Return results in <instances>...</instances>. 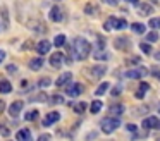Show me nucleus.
I'll list each match as a JSON object with an SVG mask.
<instances>
[{"instance_id": "44", "label": "nucleus", "mask_w": 160, "mask_h": 141, "mask_svg": "<svg viewBox=\"0 0 160 141\" xmlns=\"http://www.w3.org/2000/svg\"><path fill=\"white\" fill-rule=\"evenodd\" d=\"M4 58H5V52H4V50H0V62L4 60Z\"/></svg>"}, {"instance_id": "8", "label": "nucleus", "mask_w": 160, "mask_h": 141, "mask_svg": "<svg viewBox=\"0 0 160 141\" xmlns=\"http://www.w3.org/2000/svg\"><path fill=\"white\" fill-rule=\"evenodd\" d=\"M50 19L53 21V23H60V21L64 19V12H62V9H60L59 5H55V7H52L50 9Z\"/></svg>"}, {"instance_id": "35", "label": "nucleus", "mask_w": 160, "mask_h": 141, "mask_svg": "<svg viewBox=\"0 0 160 141\" xmlns=\"http://www.w3.org/2000/svg\"><path fill=\"white\" fill-rule=\"evenodd\" d=\"M50 78H43V79H40V83H38V86H42V88H47V86H50Z\"/></svg>"}, {"instance_id": "33", "label": "nucleus", "mask_w": 160, "mask_h": 141, "mask_svg": "<svg viewBox=\"0 0 160 141\" xmlns=\"http://www.w3.org/2000/svg\"><path fill=\"white\" fill-rule=\"evenodd\" d=\"M146 40H148L150 43H153V41H157V40H158V34H157V31H152V33H148V34H146Z\"/></svg>"}, {"instance_id": "28", "label": "nucleus", "mask_w": 160, "mask_h": 141, "mask_svg": "<svg viewBox=\"0 0 160 141\" xmlns=\"http://www.w3.org/2000/svg\"><path fill=\"white\" fill-rule=\"evenodd\" d=\"M84 110H86V103L84 102H79L74 105V112L76 113H84Z\"/></svg>"}, {"instance_id": "19", "label": "nucleus", "mask_w": 160, "mask_h": 141, "mask_svg": "<svg viewBox=\"0 0 160 141\" xmlns=\"http://www.w3.org/2000/svg\"><path fill=\"white\" fill-rule=\"evenodd\" d=\"M0 14H2V21H4V29H7L9 28V10L5 5L0 7Z\"/></svg>"}, {"instance_id": "13", "label": "nucleus", "mask_w": 160, "mask_h": 141, "mask_svg": "<svg viewBox=\"0 0 160 141\" xmlns=\"http://www.w3.org/2000/svg\"><path fill=\"white\" fill-rule=\"evenodd\" d=\"M71 79H72V74H71V72H62V74L57 78L55 86H60V88H62V86H67Z\"/></svg>"}, {"instance_id": "12", "label": "nucleus", "mask_w": 160, "mask_h": 141, "mask_svg": "<svg viewBox=\"0 0 160 141\" xmlns=\"http://www.w3.org/2000/svg\"><path fill=\"white\" fill-rule=\"evenodd\" d=\"M136 10H138V14H139L141 17H145V16H152L153 7L150 5V3H145V2H143V3H138V9H136Z\"/></svg>"}, {"instance_id": "46", "label": "nucleus", "mask_w": 160, "mask_h": 141, "mask_svg": "<svg viewBox=\"0 0 160 141\" xmlns=\"http://www.w3.org/2000/svg\"><path fill=\"white\" fill-rule=\"evenodd\" d=\"M126 2H129V3H138V0H126Z\"/></svg>"}, {"instance_id": "20", "label": "nucleus", "mask_w": 160, "mask_h": 141, "mask_svg": "<svg viewBox=\"0 0 160 141\" xmlns=\"http://www.w3.org/2000/svg\"><path fill=\"white\" fill-rule=\"evenodd\" d=\"M43 65V58L36 57V58H31V62H29V67L33 69V71H40Z\"/></svg>"}, {"instance_id": "41", "label": "nucleus", "mask_w": 160, "mask_h": 141, "mask_svg": "<svg viewBox=\"0 0 160 141\" xmlns=\"http://www.w3.org/2000/svg\"><path fill=\"white\" fill-rule=\"evenodd\" d=\"M50 138H52L50 134H42V136H40L38 139H40V141H43V139H50Z\"/></svg>"}, {"instance_id": "40", "label": "nucleus", "mask_w": 160, "mask_h": 141, "mask_svg": "<svg viewBox=\"0 0 160 141\" xmlns=\"http://www.w3.org/2000/svg\"><path fill=\"white\" fill-rule=\"evenodd\" d=\"M152 76H153V78H157V79H160V71H157V69H155V71H152Z\"/></svg>"}, {"instance_id": "26", "label": "nucleus", "mask_w": 160, "mask_h": 141, "mask_svg": "<svg viewBox=\"0 0 160 141\" xmlns=\"http://www.w3.org/2000/svg\"><path fill=\"white\" fill-rule=\"evenodd\" d=\"M53 45H55L57 48L64 47V45H66V36H64V34H57L55 40H53Z\"/></svg>"}, {"instance_id": "15", "label": "nucleus", "mask_w": 160, "mask_h": 141, "mask_svg": "<svg viewBox=\"0 0 160 141\" xmlns=\"http://www.w3.org/2000/svg\"><path fill=\"white\" fill-rule=\"evenodd\" d=\"M84 12L88 14V16H98V14H100V7L97 5V3H86V5H84Z\"/></svg>"}, {"instance_id": "7", "label": "nucleus", "mask_w": 160, "mask_h": 141, "mask_svg": "<svg viewBox=\"0 0 160 141\" xmlns=\"http://www.w3.org/2000/svg\"><path fill=\"white\" fill-rule=\"evenodd\" d=\"M114 47L117 48V50L126 52V50L131 48V41H129L126 36H119V38H115V40H114Z\"/></svg>"}, {"instance_id": "39", "label": "nucleus", "mask_w": 160, "mask_h": 141, "mask_svg": "<svg viewBox=\"0 0 160 141\" xmlns=\"http://www.w3.org/2000/svg\"><path fill=\"white\" fill-rule=\"evenodd\" d=\"M16 69H18V67H16V65H14V64H11V65H7V72H14V71H16Z\"/></svg>"}, {"instance_id": "23", "label": "nucleus", "mask_w": 160, "mask_h": 141, "mask_svg": "<svg viewBox=\"0 0 160 141\" xmlns=\"http://www.w3.org/2000/svg\"><path fill=\"white\" fill-rule=\"evenodd\" d=\"M12 91V84L9 81H5V79H2V81H0V93H11Z\"/></svg>"}, {"instance_id": "29", "label": "nucleus", "mask_w": 160, "mask_h": 141, "mask_svg": "<svg viewBox=\"0 0 160 141\" xmlns=\"http://www.w3.org/2000/svg\"><path fill=\"white\" fill-rule=\"evenodd\" d=\"M38 113H40L38 110H29V112L24 115V119L26 120H35V119H38Z\"/></svg>"}, {"instance_id": "42", "label": "nucleus", "mask_w": 160, "mask_h": 141, "mask_svg": "<svg viewBox=\"0 0 160 141\" xmlns=\"http://www.w3.org/2000/svg\"><path fill=\"white\" fill-rule=\"evenodd\" d=\"M129 62H131V64H138V62H139V57H131V58H129Z\"/></svg>"}, {"instance_id": "30", "label": "nucleus", "mask_w": 160, "mask_h": 141, "mask_svg": "<svg viewBox=\"0 0 160 141\" xmlns=\"http://www.w3.org/2000/svg\"><path fill=\"white\" fill-rule=\"evenodd\" d=\"M62 102H64V98L60 95H52V98H50V103H52V105H60Z\"/></svg>"}, {"instance_id": "38", "label": "nucleus", "mask_w": 160, "mask_h": 141, "mask_svg": "<svg viewBox=\"0 0 160 141\" xmlns=\"http://www.w3.org/2000/svg\"><path fill=\"white\" fill-rule=\"evenodd\" d=\"M126 129L131 131V133H134V131H136V126H134V124H128V126H126Z\"/></svg>"}, {"instance_id": "6", "label": "nucleus", "mask_w": 160, "mask_h": 141, "mask_svg": "<svg viewBox=\"0 0 160 141\" xmlns=\"http://www.w3.org/2000/svg\"><path fill=\"white\" fill-rule=\"evenodd\" d=\"M83 91H84V88H83L81 83H72V84H67L66 86V93L69 96H79Z\"/></svg>"}, {"instance_id": "18", "label": "nucleus", "mask_w": 160, "mask_h": 141, "mask_svg": "<svg viewBox=\"0 0 160 141\" xmlns=\"http://www.w3.org/2000/svg\"><path fill=\"white\" fill-rule=\"evenodd\" d=\"M16 138H18L19 141H29L31 139V131L29 129H21V131H18Z\"/></svg>"}, {"instance_id": "21", "label": "nucleus", "mask_w": 160, "mask_h": 141, "mask_svg": "<svg viewBox=\"0 0 160 141\" xmlns=\"http://www.w3.org/2000/svg\"><path fill=\"white\" fill-rule=\"evenodd\" d=\"M148 89H150L148 83H141V84H139V88H138V91H136V98H143V96H145V93L148 91Z\"/></svg>"}, {"instance_id": "22", "label": "nucleus", "mask_w": 160, "mask_h": 141, "mask_svg": "<svg viewBox=\"0 0 160 141\" xmlns=\"http://www.w3.org/2000/svg\"><path fill=\"white\" fill-rule=\"evenodd\" d=\"M131 29H132V33H136V34H143L145 33V24L143 23H132L131 24Z\"/></svg>"}, {"instance_id": "36", "label": "nucleus", "mask_w": 160, "mask_h": 141, "mask_svg": "<svg viewBox=\"0 0 160 141\" xmlns=\"http://www.w3.org/2000/svg\"><path fill=\"white\" fill-rule=\"evenodd\" d=\"M45 100H47V95H45V93H40V95L36 96L35 102H45Z\"/></svg>"}, {"instance_id": "9", "label": "nucleus", "mask_w": 160, "mask_h": 141, "mask_svg": "<svg viewBox=\"0 0 160 141\" xmlns=\"http://www.w3.org/2000/svg\"><path fill=\"white\" fill-rule=\"evenodd\" d=\"M22 107H24V102H22V100H16V102L9 107V113H11L12 117H18L19 113H21Z\"/></svg>"}, {"instance_id": "16", "label": "nucleus", "mask_w": 160, "mask_h": 141, "mask_svg": "<svg viewBox=\"0 0 160 141\" xmlns=\"http://www.w3.org/2000/svg\"><path fill=\"white\" fill-rule=\"evenodd\" d=\"M90 71H91V76H93V78H102V76L107 72V67H105V65H93Z\"/></svg>"}, {"instance_id": "4", "label": "nucleus", "mask_w": 160, "mask_h": 141, "mask_svg": "<svg viewBox=\"0 0 160 141\" xmlns=\"http://www.w3.org/2000/svg\"><path fill=\"white\" fill-rule=\"evenodd\" d=\"M150 72H148V69L146 67H136V69H129L128 72H126V78H129V79H141V78H145V76H148Z\"/></svg>"}, {"instance_id": "11", "label": "nucleus", "mask_w": 160, "mask_h": 141, "mask_svg": "<svg viewBox=\"0 0 160 141\" xmlns=\"http://www.w3.org/2000/svg\"><path fill=\"white\" fill-rule=\"evenodd\" d=\"M62 64H64V55L60 53V52L52 53V57H50V65H52V67H55V69H59Z\"/></svg>"}, {"instance_id": "5", "label": "nucleus", "mask_w": 160, "mask_h": 141, "mask_svg": "<svg viewBox=\"0 0 160 141\" xmlns=\"http://www.w3.org/2000/svg\"><path fill=\"white\" fill-rule=\"evenodd\" d=\"M141 127H145V129H155V131H160V119H157L155 115H150V117H146V119H143Z\"/></svg>"}, {"instance_id": "34", "label": "nucleus", "mask_w": 160, "mask_h": 141, "mask_svg": "<svg viewBox=\"0 0 160 141\" xmlns=\"http://www.w3.org/2000/svg\"><path fill=\"white\" fill-rule=\"evenodd\" d=\"M95 58H98V60H108V55L102 50V52H97V53H95Z\"/></svg>"}, {"instance_id": "31", "label": "nucleus", "mask_w": 160, "mask_h": 141, "mask_svg": "<svg viewBox=\"0 0 160 141\" xmlns=\"http://www.w3.org/2000/svg\"><path fill=\"white\" fill-rule=\"evenodd\" d=\"M139 48H141L143 53H152V47H150L148 41H145V43H139Z\"/></svg>"}, {"instance_id": "24", "label": "nucleus", "mask_w": 160, "mask_h": 141, "mask_svg": "<svg viewBox=\"0 0 160 141\" xmlns=\"http://www.w3.org/2000/svg\"><path fill=\"white\" fill-rule=\"evenodd\" d=\"M108 86H110L108 83H102V84L98 86L97 89H95V95H97V96H102V95H105V93H107V89H108Z\"/></svg>"}, {"instance_id": "10", "label": "nucleus", "mask_w": 160, "mask_h": 141, "mask_svg": "<svg viewBox=\"0 0 160 141\" xmlns=\"http://www.w3.org/2000/svg\"><path fill=\"white\" fill-rule=\"evenodd\" d=\"M59 119H60V113L53 110V112H50V113H47V115H45V119H43V126L48 127V126H52V124H55Z\"/></svg>"}, {"instance_id": "3", "label": "nucleus", "mask_w": 160, "mask_h": 141, "mask_svg": "<svg viewBox=\"0 0 160 141\" xmlns=\"http://www.w3.org/2000/svg\"><path fill=\"white\" fill-rule=\"evenodd\" d=\"M128 28V21L119 19V17H108V21L103 24L105 31H112V29H124Z\"/></svg>"}, {"instance_id": "1", "label": "nucleus", "mask_w": 160, "mask_h": 141, "mask_svg": "<svg viewBox=\"0 0 160 141\" xmlns=\"http://www.w3.org/2000/svg\"><path fill=\"white\" fill-rule=\"evenodd\" d=\"M91 53V45L86 38L83 36H78L74 38L72 41V55L76 60H86L88 55Z\"/></svg>"}, {"instance_id": "32", "label": "nucleus", "mask_w": 160, "mask_h": 141, "mask_svg": "<svg viewBox=\"0 0 160 141\" xmlns=\"http://www.w3.org/2000/svg\"><path fill=\"white\" fill-rule=\"evenodd\" d=\"M0 136H11V129L5 124H0Z\"/></svg>"}, {"instance_id": "43", "label": "nucleus", "mask_w": 160, "mask_h": 141, "mask_svg": "<svg viewBox=\"0 0 160 141\" xmlns=\"http://www.w3.org/2000/svg\"><path fill=\"white\" fill-rule=\"evenodd\" d=\"M4 108H5V102L4 100H0V113L4 112Z\"/></svg>"}, {"instance_id": "2", "label": "nucleus", "mask_w": 160, "mask_h": 141, "mask_svg": "<svg viewBox=\"0 0 160 141\" xmlns=\"http://www.w3.org/2000/svg\"><path fill=\"white\" fill-rule=\"evenodd\" d=\"M119 126H121V120H119L117 115L105 117V119H102V122H100V127H102V131H103L105 134H112Z\"/></svg>"}, {"instance_id": "17", "label": "nucleus", "mask_w": 160, "mask_h": 141, "mask_svg": "<svg viewBox=\"0 0 160 141\" xmlns=\"http://www.w3.org/2000/svg\"><path fill=\"white\" fill-rule=\"evenodd\" d=\"M124 112H126V107L122 105V103H114V105L110 107V113H112V115H117V117H121Z\"/></svg>"}, {"instance_id": "14", "label": "nucleus", "mask_w": 160, "mask_h": 141, "mask_svg": "<svg viewBox=\"0 0 160 141\" xmlns=\"http://www.w3.org/2000/svg\"><path fill=\"white\" fill-rule=\"evenodd\" d=\"M50 48H52V43H50V41H47V40H42L38 45H36V52H38L40 55L48 53V52H50Z\"/></svg>"}, {"instance_id": "37", "label": "nucleus", "mask_w": 160, "mask_h": 141, "mask_svg": "<svg viewBox=\"0 0 160 141\" xmlns=\"http://www.w3.org/2000/svg\"><path fill=\"white\" fill-rule=\"evenodd\" d=\"M103 3H107V5H117L119 0H102Z\"/></svg>"}, {"instance_id": "47", "label": "nucleus", "mask_w": 160, "mask_h": 141, "mask_svg": "<svg viewBox=\"0 0 160 141\" xmlns=\"http://www.w3.org/2000/svg\"><path fill=\"white\" fill-rule=\"evenodd\" d=\"M55 2H60V0H55Z\"/></svg>"}, {"instance_id": "45", "label": "nucleus", "mask_w": 160, "mask_h": 141, "mask_svg": "<svg viewBox=\"0 0 160 141\" xmlns=\"http://www.w3.org/2000/svg\"><path fill=\"white\" fill-rule=\"evenodd\" d=\"M155 60L160 62V52H157V53H155Z\"/></svg>"}, {"instance_id": "27", "label": "nucleus", "mask_w": 160, "mask_h": 141, "mask_svg": "<svg viewBox=\"0 0 160 141\" xmlns=\"http://www.w3.org/2000/svg\"><path fill=\"white\" fill-rule=\"evenodd\" d=\"M148 24L152 29H160V17H152Z\"/></svg>"}, {"instance_id": "25", "label": "nucleus", "mask_w": 160, "mask_h": 141, "mask_svg": "<svg viewBox=\"0 0 160 141\" xmlns=\"http://www.w3.org/2000/svg\"><path fill=\"white\" fill-rule=\"evenodd\" d=\"M102 107H103V103H102L100 100H95V102L91 103V107H90V112L91 113H98L102 110Z\"/></svg>"}]
</instances>
